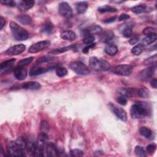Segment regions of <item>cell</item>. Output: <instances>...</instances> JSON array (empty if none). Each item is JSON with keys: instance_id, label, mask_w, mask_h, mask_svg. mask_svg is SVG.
I'll list each match as a JSON object with an SVG mask.
<instances>
[{"instance_id": "29", "label": "cell", "mask_w": 157, "mask_h": 157, "mask_svg": "<svg viewBox=\"0 0 157 157\" xmlns=\"http://www.w3.org/2000/svg\"><path fill=\"white\" fill-rule=\"evenodd\" d=\"M139 133L141 136L146 138H150L152 135V131L151 129L145 126H142L139 128Z\"/></svg>"}, {"instance_id": "10", "label": "cell", "mask_w": 157, "mask_h": 157, "mask_svg": "<svg viewBox=\"0 0 157 157\" xmlns=\"http://www.w3.org/2000/svg\"><path fill=\"white\" fill-rule=\"evenodd\" d=\"M50 45V41L49 40H42L33 44L28 50V52L31 53H36L40 51L44 50Z\"/></svg>"}, {"instance_id": "41", "label": "cell", "mask_w": 157, "mask_h": 157, "mask_svg": "<svg viewBox=\"0 0 157 157\" xmlns=\"http://www.w3.org/2000/svg\"><path fill=\"white\" fill-rule=\"evenodd\" d=\"M143 33H144V34H145L146 36L152 34H156V28H155L153 27L148 26V27L145 28L144 29Z\"/></svg>"}, {"instance_id": "3", "label": "cell", "mask_w": 157, "mask_h": 157, "mask_svg": "<svg viewBox=\"0 0 157 157\" xmlns=\"http://www.w3.org/2000/svg\"><path fill=\"white\" fill-rule=\"evenodd\" d=\"M48 136L45 132H40L37 137L36 142V148L34 156H43L44 153L45 151L46 147L48 144Z\"/></svg>"}, {"instance_id": "22", "label": "cell", "mask_w": 157, "mask_h": 157, "mask_svg": "<svg viewBox=\"0 0 157 157\" xmlns=\"http://www.w3.org/2000/svg\"><path fill=\"white\" fill-rule=\"evenodd\" d=\"M48 71V68H44L35 66L34 67H32L29 71V75L31 76H36L42 74L47 72Z\"/></svg>"}, {"instance_id": "39", "label": "cell", "mask_w": 157, "mask_h": 157, "mask_svg": "<svg viewBox=\"0 0 157 157\" xmlns=\"http://www.w3.org/2000/svg\"><path fill=\"white\" fill-rule=\"evenodd\" d=\"M94 40H95V37L93 35H88V36H85L83 39V42L85 44L89 45V44H93V42L94 41Z\"/></svg>"}, {"instance_id": "43", "label": "cell", "mask_w": 157, "mask_h": 157, "mask_svg": "<svg viewBox=\"0 0 157 157\" xmlns=\"http://www.w3.org/2000/svg\"><path fill=\"white\" fill-rule=\"evenodd\" d=\"M156 148V145L155 144H151L147 147L146 150L149 154H152L155 151Z\"/></svg>"}, {"instance_id": "30", "label": "cell", "mask_w": 157, "mask_h": 157, "mask_svg": "<svg viewBox=\"0 0 157 157\" xmlns=\"http://www.w3.org/2000/svg\"><path fill=\"white\" fill-rule=\"evenodd\" d=\"M132 25H126L122 31V35L125 37H129L132 35Z\"/></svg>"}, {"instance_id": "51", "label": "cell", "mask_w": 157, "mask_h": 157, "mask_svg": "<svg viewBox=\"0 0 157 157\" xmlns=\"http://www.w3.org/2000/svg\"><path fill=\"white\" fill-rule=\"evenodd\" d=\"M6 24V20L5 19L2 17H0V25H1V29H2V28H4V26H5Z\"/></svg>"}, {"instance_id": "27", "label": "cell", "mask_w": 157, "mask_h": 157, "mask_svg": "<svg viewBox=\"0 0 157 157\" xmlns=\"http://www.w3.org/2000/svg\"><path fill=\"white\" fill-rule=\"evenodd\" d=\"M98 10L101 13L105 12H117V9L112 7L109 5H104L103 6H101L98 9Z\"/></svg>"}, {"instance_id": "21", "label": "cell", "mask_w": 157, "mask_h": 157, "mask_svg": "<svg viewBox=\"0 0 157 157\" xmlns=\"http://www.w3.org/2000/svg\"><path fill=\"white\" fill-rule=\"evenodd\" d=\"M156 38H157L156 34H152L147 35L142 39V42L140 44L144 47L155 42L156 40Z\"/></svg>"}, {"instance_id": "12", "label": "cell", "mask_w": 157, "mask_h": 157, "mask_svg": "<svg viewBox=\"0 0 157 157\" xmlns=\"http://www.w3.org/2000/svg\"><path fill=\"white\" fill-rule=\"evenodd\" d=\"M25 48L26 47L24 44H17L9 48L6 51V54L7 55H17L23 52L25 50Z\"/></svg>"}, {"instance_id": "7", "label": "cell", "mask_w": 157, "mask_h": 157, "mask_svg": "<svg viewBox=\"0 0 157 157\" xmlns=\"http://www.w3.org/2000/svg\"><path fill=\"white\" fill-rule=\"evenodd\" d=\"M133 70L132 66L129 64H120L113 67L112 72L114 74L122 76L129 75Z\"/></svg>"}, {"instance_id": "45", "label": "cell", "mask_w": 157, "mask_h": 157, "mask_svg": "<svg viewBox=\"0 0 157 157\" xmlns=\"http://www.w3.org/2000/svg\"><path fill=\"white\" fill-rule=\"evenodd\" d=\"M53 58L50 56H45L44 57H42L41 58H40L37 61V64H39V63H44V62H47L48 61L51 59H52Z\"/></svg>"}, {"instance_id": "16", "label": "cell", "mask_w": 157, "mask_h": 157, "mask_svg": "<svg viewBox=\"0 0 157 157\" xmlns=\"http://www.w3.org/2000/svg\"><path fill=\"white\" fill-rule=\"evenodd\" d=\"M27 69L24 66H18L13 71L15 77L18 80H24L27 76Z\"/></svg>"}, {"instance_id": "17", "label": "cell", "mask_w": 157, "mask_h": 157, "mask_svg": "<svg viewBox=\"0 0 157 157\" xmlns=\"http://www.w3.org/2000/svg\"><path fill=\"white\" fill-rule=\"evenodd\" d=\"M118 92L120 95L124 97H133L137 94V90L132 88H122L119 89Z\"/></svg>"}, {"instance_id": "4", "label": "cell", "mask_w": 157, "mask_h": 157, "mask_svg": "<svg viewBox=\"0 0 157 157\" xmlns=\"http://www.w3.org/2000/svg\"><path fill=\"white\" fill-rule=\"evenodd\" d=\"M89 63L90 67L96 71H106L110 69V64L108 61L94 56L90 58Z\"/></svg>"}, {"instance_id": "2", "label": "cell", "mask_w": 157, "mask_h": 157, "mask_svg": "<svg viewBox=\"0 0 157 157\" xmlns=\"http://www.w3.org/2000/svg\"><path fill=\"white\" fill-rule=\"evenodd\" d=\"M10 28L13 38L17 40H25L29 38V33L14 21L10 23Z\"/></svg>"}, {"instance_id": "46", "label": "cell", "mask_w": 157, "mask_h": 157, "mask_svg": "<svg viewBox=\"0 0 157 157\" xmlns=\"http://www.w3.org/2000/svg\"><path fill=\"white\" fill-rule=\"evenodd\" d=\"M139 37L137 36H133L129 40V43L131 45H134L136 44L139 41Z\"/></svg>"}, {"instance_id": "1", "label": "cell", "mask_w": 157, "mask_h": 157, "mask_svg": "<svg viewBox=\"0 0 157 157\" xmlns=\"http://www.w3.org/2000/svg\"><path fill=\"white\" fill-rule=\"evenodd\" d=\"M150 113V106L145 102L137 101L131 108V115L133 118H141Z\"/></svg>"}, {"instance_id": "32", "label": "cell", "mask_w": 157, "mask_h": 157, "mask_svg": "<svg viewBox=\"0 0 157 157\" xmlns=\"http://www.w3.org/2000/svg\"><path fill=\"white\" fill-rule=\"evenodd\" d=\"M73 47H74L73 45H69V46H66V47H61V48H56V49H55V50H52V52H50V53L58 54V53H63V52H65L66 51H68L69 50L72 49Z\"/></svg>"}, {"instance_id": "49", "label": "cell", "mask_w": 157, "mask_h": 157, "mask_svg": "<svg viewBox=\"0 0 157 157\" xmlns=\"http://www.w3.org/2000/svg\"><path fill=\"white\" fill-rule=\"evenodd\" d=\"M117 18V17L116 16L115 17H110V18H109L107 19H105L103 21L104 23H112L113 21H115V20Z\"/></svg>"}, {"instance_id": "28", "label": "cell", "mask_w": 157, "mask_h": 157, "mask_svg": "<svg viewBox=\"0 0 157 157\" xmlns=\"http://www.w3.org/2000/svg\"><path fill=\"white\" fill-rule=\"evenodd\" d=\"M17 20L21 23L25 25H29L32 22V18H31V17H29V15H27L18 16L17 17Z\"/></svg>"}, {"instance_id": "26", "label": "cell", "mask_w": 157, "mask_h": 157, "mask_svg": "<svg viewBox=\"0 0 157 157\" xmlns=\"http://www.w3.org/2000/svg\"><path fill=\"white\" fill-rule=\"evenodd\" d=\"M76 10L77 13L82 14L86 12L87 8H88V4L85 1H80L78 2L76 4Z\"/></svg>"}, {"instance_id": "36", "label": "cell", "mask_w": 157, "mask_h": 157, "mask_svg": "<svg viewBox=\"0 0 157 157\" xmlns=\"http://www.w3.org/2000/svg\"><path fill=\"white\" fill-rule=\"evenodd\" d=\"M156 54H155L154 55H153L152 56H150V58L146 59L144 62V65L146 66H149V65H153V64H155L156 63Z\"/></svg>"}, {"instance_id": "48", "label": "cell", "mask_w": 157, "mask_h": 157, "mask_svg": "<svg viewBox=\"0 0 157 157\" xmlns=\"http://www.w3.org/2000/svg\"><path fill=\"white\" fill-rule=\"evenodd\" d=\"M129 18H130V17H129V15H128L126 13H122L118 17V21H124L125 20L129 19Z\"/></svg>"}, {"instance_id": "50", "label": "cell", "mask_w": 157, "mask_h": 157, "mask_svg": "<svg viewBox=\"0 0 157 157\" xmlns=\"http://www.w3.org/2000/svg\"><path fill=\"white\" fill-rule=\"evenodd\" d=\"M151 86L154 88H157V80L156 78H154L153 79L151 80Z\"/></svg>"}, {"instance_id": "20", "label": "cell", "mask_w": 157, "mask_h": 157, "mask_svg": "<svg viewBox=\"0 0 157 157\" xmlns=\"http://www.w3.org/2000/svg\"><path fill=\"white\" fill-rule=\"evenodd\" d=\"M131 10L132 12L135 13H140L145 12H150L152 10V8L149 6L140 4L132 7L131 8Z\"/></svg>"}, {"instance_id": "47", "label": "cell", "mask_w": 157, "mask_h": 157, "mask_svg": "<svg viewBox=\"0 0 157 157\" xmlns=\"http://www.w3.org/2000/svg\"><path fill=\"white\" fill-rule=\"evenodd\" d=\"M95 44H96L95 43H93V44H91L88 45L87 46H86L85 47H84V48H83L82 52H83V53H87L89 52V50H90V48H93V47H94Z\"/></svg>"}, {"instance_id": "31", "label": "cell", "mask_w": 157, "mask_h": 157, "mask_svg": "<svg viewBox=\"0 0 157 157\" xmlns=\"http://www.w3.org/2000/svg\"><path fill=\"white\" fill-rule=\"evenodd\" d=\"M134 152H135L136 155L138 156L143 157V156H147V153H146V151L144 150V148L142 147L139 146V145L136 146V147L134 148Z\"/></svg>"}, {"instance_id": "34", "label": "cell", "mask_w": 157, "mask_h": 157, "mask_svg": "<svg viewBox=\"0 0 157 157\" xmlns=\"http://www.w3.org/2000/svg\"><path fill=\"white\" fill-rule=\"evenodd\" d=\"M55 73L57 76L59 77H64L67 74V71L65 67H59L56 68L55 69Z\"/></svg>"}, {"instance_id": "9", "label": "cell", "mask_w": 157, "mask_h": 157, "mask_svg": "<svg viewBox=\"0 0 157 157\" xmlns=\"http://www.w3.org/2000/svg\"><path fill=\"white\" fill-rule=\"evenodd\" d=\"M109 107L112 112L117 116V117L123 121H126L127 120V114L126 111L121 107L118 106L113 103H109Z\"/></svg>"}, {"instance_id": "14", "label": "cell", "mask_w": 157, "mask_h": 157, "mask_svg": "<svg viewBox=\"0 0 157 157\" xmlns=\"http://www.w3.org/2000/svg\"><path fill=\"white\" fill-rule=\"evenodd\" d=\"M45 153L47 156H58L60 155V151L56 146L53 142H48L46 148Z\"/></svg>"}, {"instance_id": "40", "label": "cell", "mask_w": 157, "mask_h": 157, "mask_svg": "<svg viewBox=\"0 0 157 157\" xmlns=\"http://www.w3.org/2000/svg\"><path fill=\"white\" fill-rule=\"evenodd\" d=\"M53 28V26L52 25V24L50 22H48L44 25V26L42 28V31L44 33H50L52 31Z\"/></svg>"}, {"instance_id": "13", "label": "cell", "mask_w": 157, "mask_h": 157, "mask_svg": "<svg viewBox=\"0 0 157 157\" xmlns=\"http://www.w3.org/2000/svg\"><path fill=\"white\" fill-rule=\"evenodd\" d=\"M102 32V28L98 25H92L86 29H82L81 31V34L83 36H86L88 35L98 34Z\"/></svg>"}, {"instance_id": "18", "label": "cell", "mask_w": 157, "mask_h": 157, "mask_svg": "<svg viewBox=\"0 0 157 157\" xmlns=\"http://www.w3.org/2000/svg\"><path fill=\"white\" fill-rule=\"evenodd\" d=\"M35 2L34 1H20L17 4V7L22 12L27 11L33 7Z\"/></svg>"}, {"instance_id": "24", "label": "cell", "mask_w": 157, "mask_h": 157, "mask_svg": "<svg viewBox=\"0 0 157 157\" xmlns=\"http://www.w3.org/2000/svg\"><path fill=\"white\" fill-rule=\"evenodd\" d=\"M104 51L107 55L110 56H113L118 52V48L113 44H108L105 46Z\"/></svg>"}, {"instance_id": "44", "label": "cell", "mask_w": 157, "mask_h": 157, "mask_svg": "<svg viewBox=\"0 0 157 157\" xmlns=\"http://www.w3.org/2000/svg\"><path fill=\"white\" fill-rule=\"evenodd\" d=\"M1 4H4V5H6L8 6H10V7H14L15 6H17V3L15 1H12V0H4V1H1L0 2Z\"/></svg>"}, {"instance_id": "42", "label": "cell", "mask_w": 157, "mask_h": 157, "mask_svg": "<svg viewBox=\"0 0 157 157\" xmlns=\"http://www.w3.org/2000/svg\"><path fill=\"white\" fill-rule=\"evenodd\" d=\"M116 101L120 105H125L127 103V99L126 97L120 95L116 99Z\"/></svg>"}, {"instance_id": "5", "label": "cell", "mask_w": 157, "mask_h": 157, "mask_svg": "<svg viewBox=\"0 0 157 157\" xmlns=\"http://www.w3.org/2000/svg\"><path fill=\"white\" fill-rule=\"evenodd\" d=\"M7 151L9 156H23L25 155V152L18 144L15 141H9L7 145Z\"/></svg>"}, {"instance_id": "38", "label": "cell", "mask_w": 157, "mask_h": 157, "mask_svg": "<svg viewBox=\"0 0 157 157\" xmlns=\"http://www.w3.org/2000/svg\"><path fill=\"white\" fill-rule=\"evenodd\" d=\"M33 57H29V58H24L20 61H18V66H26L27 65H28L29 64H30L33 60Z\"/></svg>"}, {"instance_id": "33", "label": "cell", "mask_w": 157, "mask_h": 157, "mask_svg": "<svg viewBox=\"0 0 157 157\" xmlns=\"http://www.w3.org/2000/svg\"><path fill=\"white\" fill-rule=\"evenodd\" d=\"M137 94L141 98H148L150 96V91L146 88H141L137 90Z\"/></svg>"}, {"instance_id": "25", "label": "cell", "mask_w": 157, "mask_h": 157, "mask_svg": "<svg viewBox=\"0 0 157 157\" xmlns=\"http://www.w3.org/2000/svg\"><path fill=\"white\" fill-rule=\"evenodd\" d=\"M113 37H114V33L111 31H109L104 32L102 34L101 37V40L102 42L108 43L110 42L113 39Z\"/></svg>"}, {"instance_id": "15", "label": "cell", "mask_w": 157, "mask_h": 157, "mask_svg": "<svg viewBox=\"0 0 157 157\" xmlns=\"http://www.w3.org/2000/svg\"><path fill=\"white\" fill-rule=\"evenodd\" d=\"M15 62V59L12 58L1 63L0 66L1 74H2L4 73H6L10 71L13 68Z\"/></svg>"}, {"instance_id": "11", "label": "cell", "mask_w": 157, "mask_h": 157, "mask_svg": "<svg viewBox=\"0 0 157 157\" xmlns=\"http://www.w3.org/2000/svg\"><path fill=\"white\" fill-rule=\"evenodd\" d=\"M156 67L151 66L147 69L142 70L138 75V78L142 81H148L152 78Z\"/></svg>"}, {"instance_id": "37", "label": "cell", "mask_w": 157, "mask_h": 157, "mask_svg": "<svg viewBox=\"0 0 157 157\" xmlns=\"http://www.w3.org/2000/svg\"><path fill=\"white\" fill-rule=\"evenodd\" d=\"M84 155V152L83 150L78 148H74L70 151V155L72 156L80 157Z\"/></svg>"}, {"instance_id": "19", "label": "cell", "mask_w": 157, "mask_h": 157, "mask_svg": "<svg viewBox=\"0 0 157 157\" xmlns=\"http://www.w3.org/2000/svg\"><path fill=\"white\" fill-rule=\"evenodd\" d=\"M21 87L23 89L26 90H40L41 88L40 84L35 81H30L24 83H23L21 86Z\"/></svg>"}, {"instance_id": "8", "label": "cell", "mask_w": 157, "mask_h": 157, "mask_svg": "<svg viewBox=\"0 0 157 157\" xmlns=\"http://www.w3.org/2000/svg\"><path fill=\"white\" fill-rule=\"evenodd\" d=\"M58 13L61 16L66 18H70L73 15L71 7L67 2L64 1L61 2L58 4Z\"/></svg>"}, {"instance_id": "6", "label": "cell", "mask_w": 157, "mask_h": 157, "mask_svg": "<svg viewBox=\"0 0 157 157\" xmlns=\"http://www.w3.org/2000/svg\"><path fill=\"white\" fill-rule=\"evenodd\" d=\"M69 67L74 72L79 75H87L90 73L88 66L80 61L72 62Z\"/></svg>"}, {"instance_id": "23", "label": "cell", "mask_w": 157, "mask_h": 157, "mask_svg": "<svg viewBox=\"0 0 157 157\" xmlns=\"http://www.w3.org/2000/svg\"><path fill=\"white\" fill-rule=\"evenodd\" d=\"M61 37L64 40L72 41L76 39L77 36L74 31L71 30H66L61 33Z\"/></svg>"}, {"instance_id": "35", "label": "cell", "mask_w": 157, "mask_h": 157, "mask_svg": "<svg viewBox=\"0 0 157 157\" xmlns=\"http://www.w3.org/2000/svg\"><path fill=\"white\" fill-rule=\"evenodd\" d=\"M143 48L144 47L139 43L132 48L131 52L132 53V54L135 55H139L142 53L143 50Z\"/></svg>"}]
</instances>
